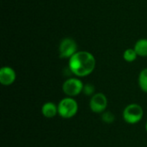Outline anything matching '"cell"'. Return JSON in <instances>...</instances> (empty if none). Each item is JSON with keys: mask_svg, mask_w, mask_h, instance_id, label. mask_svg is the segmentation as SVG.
<instances>
[{"mask_svg": "<svg viewBox=\"0 0 147 147\" xmlns=\"http://www.w3.org/2000/svg\"><path fill=\"white\" fill-rule=\"evenodd\" d=\"M96 61L94 55L87 51H78L69 59V70L78 78L90 75L96 68Z\"/></svg>", "mask_w": 147, "mask_h": 147, "instance_id": "1", "label": "cell"}, {"mask_svg": "<svg viewBox=\"0 0 147 147\" xmlns=\"http://www.w3.org/2000/svg\"><path fill=\"white\" fill-rule=\"evenodd\" d=\"M78 111V103L73 97L66 96L58 103V115L63 119L74 117Z\"/></svg>", "mask_w": 147, "mask_h": 147, "instance_id": "2", "label": "cell"}, {"mask_svg": "<svg viewBox=\"0 0 147 147\" xmlns=\"http://www.w3.org/2000/svg\"><path fill=\"white\" fill-rule=\"evenodd\" d=\"M144 116V109L138 103H131L125 107L122 112V118L125 122L134 125L141 121Z\"/></svg>", "mask_w": 147, "mask_h": 147, "instance_id": "3", "label": "cell"}, {"mask_svg": "<svg viewBox=\"0 0 147 147\" xmlns=\"http://www.w3.org/2000/svg\"><path fill=\"white\" fill-rule=\"evenodd\" d=\"M84 85V84L81 79L77 78H70L64 82L62 85V90L67 96L75 97L83 93Z\"/></svg>", "mask_w": 147, "mask_h": 147, "instance_id": "4", "label": "cell"}, {"mask_svg": "<svg viewBox=\"0 0 147 147\" xmlns=\"http://www.w3.org/2000/svg\"><path fill=\"white\" fill-rule=\"evenodd\" d=\"M78 45L71 38H65L61 40L59 47V54L60 59H71L78 51Z\"/></svg>", "mask_w": 147, "mask_h": 147, "instance_id": "5", "label": "cell"}, {"mask_svg": "<svg viewBox=\"0 0 147 147\" xmlns=\"http://www.w3.org/2000/svg\"><path fill=\"white\" fill-rule=\"evenodd\" d=\"M107 106L108 98L103 93L96 92L90 100V109L93 113L102 114L106 111Z\"/></svg>", "mask_w": 147, "mask_h": 147, "instance_id": "6", "label": "cell"}, {"mask_svg": "<svg viewBox=\"0 0 147 147\" xmlns=\"http://www.w3.org/2000/svg\"><path fill=\"white\" fill-rule=\"evenodd\" d=\"M16 73L15 70L9 66H3L0 70V83L3 86H9L15 83Z\"/></svg>", "mask_w": 147, "mask_h": 147, "instance_id": "7", "label": "cell"}, {"mask_svg": "<svg viewBox=\"0 0 147 147\" xmlns=\"http://www.w3.org/2000/svg\"><path fill=\"white\" fill-rule=\"evenodd\" d=\"M41 114L44 117L52 119L58 115V104L53 102H45L41 107Z\"/></svg>", "mask_w": 147, "mask_h": 147, "instance_id": "8", "label": "cell"}, {"mask_svg": "<svg viewBox=\"0 0 147 147\" xmlns=\"http://www.w3.org/2000/svg\"><path fill=\"white\" fill-rule=\"evenodd\" d=\"M134 50L138 56L147 57V39H140L134 45Z\"/></svg>", "mask_w": 147, "mask_h": 147, "instance_id": "9", "label": "cell"}, {"mask_svg": "<svg viewBox=\"0 0 147 147\" xmlns=\"http://www.w3.org/2000/svg\"><path fill=\"white\" fill-rule=\"evenodd\" d=\"M138 83L140 90L147 94V68L143 69L139 75Z\"/></svg>", "mask_w": 147, "mask_h": 147, "instance_id": "10", "label": "cell"}, {"mask_svg": "<svg viewBox=\"0 0 147 147\" xmlns=\"http://www.w3.org/2000/svg\"><path fill=\"white\" fill-rule=\"evenodd\" d=\"M137 57H138V54L135 52L134 48H127L123 53V59L127 62H129V63L134 62L137 59Z\"/></svg>", "mask_w": 147, "mask_h": 147, "instance_id": "11", "label": "cell"}, {"mask_svg": "<svg viewBox=\"0 0 147 147\" xmlns=\"http://www.w3.org/2000/svg\"><path fill=\"white\" fill-rule=\"evenodd\" d=\"M83 93L87 96H92L96 93V87L92 84H85L84 85Z\"/></svg>", "mask_w": 147, "mask_h": 147, "instance_id": "12", "label": "cell"}, {"mask_svg": "<svg viewBox=\"0 0 147 147\" xmlns=\"http://www.w3.org/2000/svg\"><path fill=\"white\" fill-rule=\"evenodd\" d=\"M102 115V120L103 122L107 124H111L115 121V115L112 112L110 111H105Z\"/></svg>", "mask_w": 147, "mask_h": 147, "instance_id": "13", "label": "cell"}, {"mask_svg": "<svg viewBox=\"0 0 147 147\" xmlns=\"http://www.w3.org/2000/svg\"><path fill=\"white\" fill-rule=\"evenodd\" d=\"M146 133H147V121H146Z\"/></svg>", "mask_w": 147, "mask_h": 147, "instance_id": "14", "label": "cell"}]
</instances>
